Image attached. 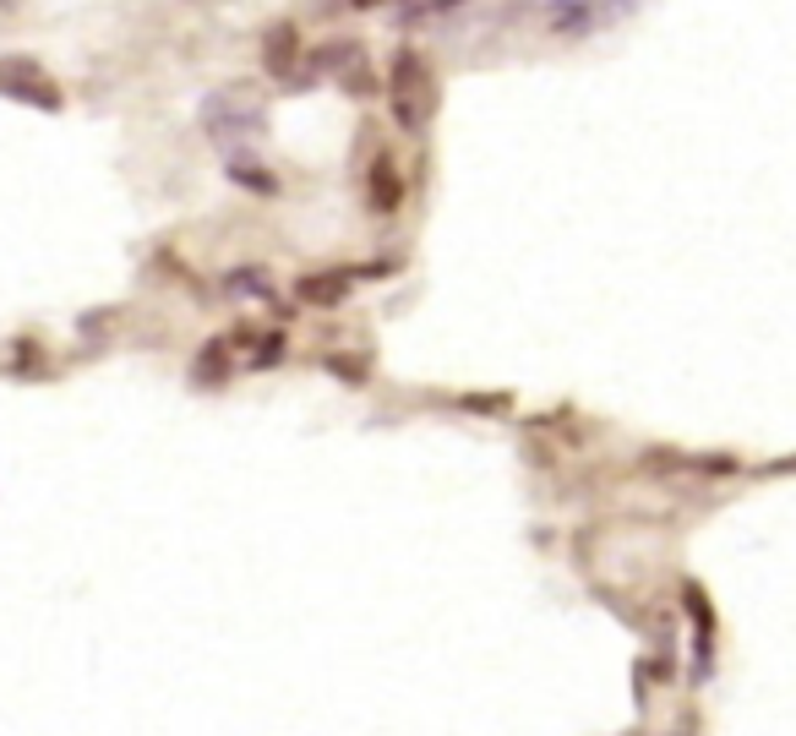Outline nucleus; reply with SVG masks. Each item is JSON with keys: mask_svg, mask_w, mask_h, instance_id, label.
<instances>
[{"mask_svg": "<svg viewBox=\"0 0 796 736\" xmlns=\"http://www.w3.org/2000/svg\"><path fill=\"white\" fill-rule=\"evenodd\" d=\"M300 61V33H295V22H273L263 33V67L278 76V82H289V71Z\"/></svg>", "mask_w": 796, "mask_h": 736, "instance_id": "nucleus-6", "label": "nucleus"}, {"mask_svg": "<svg viewBox=\"0 0 796 736\" xmlns=\"http://www.w3.org/2000/svg\"><path fill=\"white\" fill-rule=\"evenodd\" d=\"M431 110H437L431 67L420 61V50H398L394 55V121L404 132H426Z\"/></svg>", "mask_w": 796, "mask_h": 736, "instance_id": "nucleus-2", "label": "nucleus"}, {"mask_svg": "<svg viewBox=\"0 0 796 736\" xmlns=\"http://www.w3.org/2000/svg\"><path fill=\"white\" fill-rule=\"evenodd\" d=\"M469 0H409L404 11H398V22H431V17H448V11H465Z\"/></svg>", "mask_w": 796, "mask_h": 736, "instance_id": "nucleus-11", "label": "nucleus"}, {"mask_svg": "<svg viewBox=\"0 0 796 736\" xmlns=\"http://www.w3.org/2000/svg\"><path fill=\"white\" fill-rule=\"evenodd\" d=\"M366 186H371V207H377V213H394L398 197H404V181H398L394 159H377V170H371Z\"/></svg>", "mask_w": 796, "mask_h": 736, "instance_id": "nucleus-8", "label": "nucleus"}, {"mask_svg": "<svg viewBox=\"0 0 796 736\" xmlns=\"http://www.w3.org/2000/svg\"><path fill=\"white\" fill-rule=\"evenodd\" d=\"M545 22L562 39H590L605 22V11H600V0H545Z\"/></svg>", "mask_w": 796, "mask_h": 736, "instance_id": "nucleus-5", "label": "nucleus"}, {"mask_svg": "<svg viewBox=\"0 0 796 736\" xmlns=\"http://www.w3.org/2000/svg\"><path fill=\"white\" fill-rule=\"evenodd\" d=\"M224 355H229V338H207V349H202L197 366H192V377H197L202 388H213V382L224 377Z\"/></svg>", "mask_w": 796, "mask_h": 736, "instance_id": "nucleus-10", "label": "nucleus"}, {"mask_svg": "<svg viewBox=\"0 0 796 736\" xmlns=\"http://www.w3.org/2000/svg\"><path fill=\"white\" fill-rule=\"evenodd\" d=\"M224 181L252 192V197H278V175L267 170L252 147H224Z\"/></svg>", "mask_w": 796, "mask_h": 736, "instance_id": "nucleus-4", "label": "nucleus"}, {"mask_svg": "<svg viewBox=\"0 0 796 736\" xmlns=\"http://www.w3.org/2000/svg\"><path fill=\"white\" fill-rule=\"evenodd\" d=\"M224 295L229 300H263V306H273L278 295H273V284H267V273L252 263V268H235L224 273Z\"/></svg>", "mask_w": 796, "mask_h": 736, "instance_id": "nucleus-7", "label": "nucleus"}, {"mask_svg": "<svg viewBox=\"0 0 796 736\" xmlns=\"http://www.w3.org/2000/svg\"><path fill=\"white\" fill-rule=\"evenodd\" d=\"M349 6H382V0H349Z\"/></svg>", "mask_w": 796, "mask_h": 736, "instance_id": "nucleus-12", "label": "nucleus"}, {"mask_svg": "<svg viewBox=\"0 0 796 736\" xmlns=\"http://www.w3.org/2000/svg\"><path fill=\"white\" fill-rule=\"evenodd\" d=\"M197 126L213 142H218V153L224 147H246V142H257L267 132V110L263 104H246L241 93H229V88H218V93H207L197 104Z\"/></svg>", "mask_w": 796, "mask_h": 736, "instance_id": "nucleus-1", "label": "nucleus"}, {"mask_svg": "<svg viewBox=\"0 0 796 736\" xmlns=\"http://www.w3.org/2000/svg\"><path fill=\"white\" fill-rule=\"evenodd\" d=\"M349 284H355V268L328 273V278H306V284H300V300H306V306H338Z\"/></svg>", "mask_w": 796, "mask_h": 736, "instance_id": "nucleus-9", "label": "nucleus"}, {"mask_svg": "<svg viewBox=\"0 0 796 736\" xmlns=\"http://www.w3.org/2000/svg\"><path fill=\"white\" fill-rule=\"evenodd\" d=\"M0 93H11V99H22V104H33V110H61V93L50 88V76L33 67V61H22V55L0 61Z\"/></svg>", "mask_w": 796, "mask_h": 736, "instance_id": "nucleus-3", "label": "nucleus"}]
</instances>
